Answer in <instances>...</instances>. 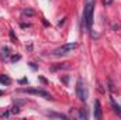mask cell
I'll use <instances>...</instances> for the list:
<instances>
[{
  "label": "cell",
  "instance_id": "8",
  "mask_svg": "<svg viewBox=\"0 0 121 120\" xmlns=\"http://www.w3.org/2000/svg\"><path fill=\"white\" fill-rule=\"evenodd\" d=\"M111 103H113V107H114V112H117L118 115H121V107L114 102V99H111Z\"/></svg>",
  "mask_w": 121,
  "mask_h": 120
},
{
  "label": "cell",
  "instance_id": "6",
  "mask_svg": "<svg viewBox=\"0 0 121 120\" xmlns=\"http://www.w3.org/2000/svg\"><path fill=\"white\" fill-rule=\"evenodd\" d=\"M0 83H1V85H10V83H11L10 76H9V75H6V74L0 75Z\"/></svg>",
  "mask_w": 121,
  "mask_h": 120
},
{
  "label": "cell",
  "instance_id": "16",
  "mask_svg": "<svg viewBox=\"0 0 121 120\" xmlns=\"http://www.w3.org/2000/svg\"><path fill=\"white\" fill-rule=\"evenodd\" d=\"M108 85H110V86H108V89H110V90H114V85H113V82H111V81L108 82Z\"/></svg>",
  "mask_w": 121,
  "mask_h": 120
},
{
  "label": "cell",
  "instance_id": "7",
  "mask_svg": "<svg viewBox=\"0 0 121 120\" xmlns=\"http://www.w3.org/2000/svg\"><path fill=\"white\" fill-rule=\"evenodd\" d=\"M9 55H10V48L9 47H3L1 48V58L6 60V58H9Z\"/></svg>",
  "mask_w": 121,
  "mask_h": 120
},
{
  "label": "cell",
  "instance_id": "1",
  "mask_svg": "<svg viewBox=\"0 0 121 120\" xmlns=\"http://www.w3.org/2000/svg\"><path fill=\"white\" fill-rule=\"evenodd\" d=\"M93 9H94V1H89L83 10V27L86 30H91V24H93Z\"/></svg>",
  "mask_w": 121,
  "mask_h": 120
},
{
  "label": "cell",
  "instance_id": "13",
  "mask_svg": "<svg viewBox=\"0 0 121 120\" xmlns=\"http://www.w3.org/2000/svg\"><path fill=\"white\" fill-rule=\"evenodd\" d=\"M111 27H113V30H118L120 28V23H113Z\"/></svg>",
  "mask_w": 121,
  "mask_h": 120
},
{
  "label": "cell",
  "instance_id": "4",
  "mask_svg": "<svg viewBox=\"0 0 121 120\" xmlns=\"http://www.w3.org/2000/svg\"><path fill=\"white\" fill-rule=\"evenodd\" d=\"M18 92H26V93H30V95H38V96H42L45 99H52L48 92H45L42 89H18Z\"/></svg>",
  "mask_w": 121,
  "mask_h": 120
},
{
  "label": "cell",
  "instance_id": "18",
  "mask_svg": "<svg viewBox=\"0 0 121 120\" xmlns=\"http://www.w3.org/2000/svg\"><path fill=\"white\" fill-rule=\"evenodd\" d=\"M1 95H3V92H1V90H0V96H1Z\"/></svg>",
  "mask_w": 121,
  "mask_h": 120
},
{
  "label": "cell",
  "instance_id": "9",
  "mask_svg": "<svg viewBox=\"0 0 121 120\" xmlns=\"http://www.w3.org/2000/svg\"><path fill=\"white\" fill-rule=\"evenodd\" d=\"M23 14H24V16H34V10H31V9H24V10H23Z\"/></svg>",
  "mask_w": 121,
  "mask_h": 120
},
{
  "label": "cell",
  "instance_id": "12",
  "mask_svg": "<svg viewBox=\"0 0 121 120\" xmlns=\"http://www.w3.org/2000/svg\"><path fill=\"white\" fill-rule=\"evenodd\" d=\"M20 58H21L20 55H13V57L10 58V61H11V62H16V61H20Z\"/></svg>",
  "mask_w": 121,
  "mask_h": 120
},
{
  "label": "cell",
  "instance_id": "5",
  "mask_svg": "<svg viewBox=\"0 0 121 120\" xmlns=\"http://www.w3.org/2000/svg\"><path fill=\"white\" fill-rule=\"evenodd\" d=\"M94 117L97 120L101 119V105H100V100L94 102Z\"/></svg>",
  "mask_w": 121,
  "mask_h": 120
},
{
  "label": "cell",
  "instance_id": "2",
  "mask_svg": "<svg viewBox=\"0 0 121 120\" xmlns=\"http://www.w3.org/2000/svg\"><path fill=\"white\" fill-rule=\"evenodd\" d=\"M76 47H78V44H76V42L63 44V45H60V47H58L56 50H54V51H52V55H55V57H62V55H66V54L72 52Z\"/></svg>",
  "mask_w": 121,
  "mask_h": 120
},
{
  "label": "cell",
  "instance_id": "11",
  "mask_svg": "<svg viewBox=\"0 0 121 120\" xmlns=\"http://www.w3.org/2000/svg\"><path fill=\"white\" fill-rule=\"evenodd\" d=\"M11 113H14V115L20 113V107H18V106H13V107H11Z\"/></svg>",
  "mask_w": 121,
  "mask_h": 120
},
{
  "label": "cell",
  "instance_id": "15",
  "mask_svg": "<svg viewBox=\"0 0 121 120\" xmlns=\"http://www.w3.org/2000/svg\"><path fill=\"white\" fill-rule=\"evenodd\" d=\"M111 3H113V0H103V4L104 6H110Z\"/></svg>",
  "mask_w": 121,
  "mask_h": 120
},
{
  "label": "cell",
  "instance_id": "17",
  "mask_svg": "<svg viewBox=\"0 0 121 120\" xmlns=\"http://www.w3.org/2000/svg\"><path fill=\"white\" fill-rule=\"evenodd\" d=\"M10 116V112H4L3 115H1V117H9Z\"/></svg>",
  "mask_w": 121,
  "mask_h": 120
},
{
  "label": "cell",
  "instance_id": "10",
  "mask_svg": "<svg viewBox=\"0 0 121 120\" xmlns=\"http://www.w3.org/2000/svg\"><path fill=\"white\" fill-rule=\"evenodd\" d=\"M10 38H11V42H14V44L17 42V37L14 35V31L13 30H10Z\"/></svg>",
  "mask_w": 121,
  "mask_h": 120
},
{
  "label": "cell",
  "instance_id": "3",
  "mask_svg": "<svg viewBox=\"0 0 121 120\" xmlns=\"http://www.w3.org/2000/svg\"><path fill=\"white\" fill-rule=\"evenodd\" d=\"M76 95H78V97L82 102H86V99H87V89H86L85 83L82 82V79H78V83H76Z\"/></svg>",
  "mask_w": 121,
  "mask_h": 120
},
{
  "label": "cell",
  "instance_id": "14",
  "mask_svg": "<svg viewBox=\"0 0 121 120\" xmlns=\"http://www.w3.org/2000/svg\"><path fill=\"white\" fill-rule=\"evenodd\" d=\"M79 117H82V119H87V115H86V112H80V115H79Z\"/></svg>",
  "mask_w": 121,
  "mask_h": 120
}]
</instances>
